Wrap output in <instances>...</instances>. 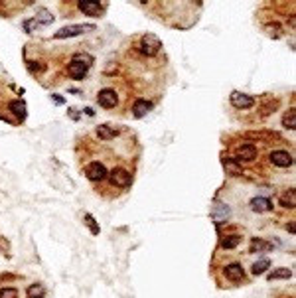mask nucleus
I'll return each mask as SVG.
<instances>
[{"mask_svg":"<svg viewBox=\"0 0 296 298\" xmlns=\"http://www.w3.org/2000/svg\"><path fill=\"white\" fill-rule=\"evenodd\" d=\"M89 65H91V57L89 55H75L71 61H69V65H67V73L73 77V79H83L87 73H89Z\"/></svg>","mask_w":296,"mask_h":298,"instance_id":"nucleus-1","label":"nucleus"},{"mask_svg":"<svg viewBox=\"0 0 296 298\" xmlns=\"http://www.w3.org/2000/svg\"><path fill=\"white\" fill-rule=\"evenodd\" d=\"M95 26L93 24H73V26H63L61 30L55 32V40H65V38H73V36H81L85 32H93Z\"/></svg>","mask_w":296,"mask_h":298,"instance_id":"nucleus-2","label":"nucleus"},{"mask_svg":"<svg viewBox=\"0 0 296 298\" xmlns=\"http://www.w3.org/2000/svg\"><path fill=\"white\" fill-rule=\"evenodd\" d=\"M160 48H162V42H160L154 34L142 36V40H140V51H142L144 55H156V53L160 51Z\"/></svg>","mask_w":296,"mask_h":298,"instance_id":"nucleus-3","label":"nucleus"},{"mask_svg":"<svg viewBox=\"0 0 296 298\" xmlns=\"http://www.w3.org/2000/svg\"><path fill=\"white\" fill-rule=\"evenodd\" d=\"M229 101H231V105L235 109H251V107H255V99L251 95H247V93H241V91H233L229 95Z\"/></svg>","mask_w":296,"mask_h":298,"instance_id":"nucleus-4","label":"nucleus"},{"mask_svg":"<svg viewBox=\"0 0 296 298\" xmlns=\"http://www.w3.org/2000/svg\"><path fill=\"white\" fill-rule=\"evenodd\" d=\"M85 174L91 182H101L107 178V168L103 162H91L87 168H85Z\"/></svg>","mask_w":296,"mask_h":298,"instance_id":"nucleus-5","label":"nucleus"},{"mask_svg":"<svg viewBox=\"0 0 296 298\" xmlns=\"http://www.w3.org/2000/svg\"><path fill=\"white\" fill-rule=\"evenodd\" d=\"M97 101H99V105L103 109H113V107H117L119 97H117V93L113 89H101L97 93Z\"/></svg>","mask_w":296,"mask_h":298,"instance_id":"nucleus-6","label":"nucleus"},{"mask_svg":"<svg viewBox=\"0 0 296 298\" xmlns=\"http://www.w3.org/2000/svg\"><path fill=\"white\" fill-rule=\"evenodd\" d=\"M130 174L124 170V168H113L111 172V182L117 186V188H128L130 186Z\"/></svg>","mask_w":296,"mask_h":298,"instance_id":"nucleus-7","label":"nucleus"},{"mask_svg":"<svg viewBox=\"0 0 296 298\" xmlns=\"http://www.w3.org/2000/svg\"><path fill=\"white\" fill-rule=\"evenodd\" d=\"M79 10L87 16H99L103 12V6L99 0H79Z\"/></svg>","mask_w":296,"mask_h":298,"instance_id":"nucleus-8","label":"nucleus"},{"mask_svg":"<svg viewBox=\"0 0 296 298\" xmlns=\"http://www.w3.org/2000/svg\"><path fill=\"white\" fill-rule=\"evenodd\" d=\"M235 154H237L239 164H241V162H251V160L257 158V146H253V144H241V146L237 148Z\"/></svg>","mask_w":296,"mask_h":298,"instance_id":"nucleus-9","label":"nucleus"},{"mask_svg":"<svg viewBox=\"0 0 296 298\" xmlns=\"http://www.w3.org/2000/svg\"><path fill=\"white\" fill-rule=\"evenodd\" d=\"M269 160H271L274 166H278V168H288V166H292V156H290L286 150H274V152H271Z\"/></svg>","mask_w":296,"mask_h":298,"instance_id":"nucleus-10","label":"nucleus"},{"mask_svg":"<svg viewBox=\"0 0 296 298\" xmlns=\"http://www.w3.org/2000/svg\"><path fill=\"white\" fill-rule=\"evenodd\" d=\"M152 101H148V99H136L134 103H132V115L136 117V119H140V117H144L146 113H150L152 111Z\"/></svg>","mask_w":296,"mask_h":298,"instance_id":"nucleus-11","label":"nucleus"},{"mask_svg":"<svg viewBox=\"0 0 296 298\" xmlns=\"http://www.w3.org/2000/svg\"><path fill=\"white\" fill-rule=\"evenodd\" d=\"M223 273H225V278H229V280H233V282H239V280L245 278V271H243V267H241L239 263L227 265Z\"/></svg>","mask_w":296,"mask_h":298,"instance_id":"nucleus-12","label":"nucleus"},{"mask_svg":"<svg viewBox=\"0 0 296 298\" xmlns=\"http://www.w3.org/2000/svg\"><path fill=\"white\" fill-rule=\"evenodd\" d=\"M251 207H253V211L265 213V211H271V209H272V203H271V199H269V198H261V196H257V198H253V199H251Z\"/></svg>","mask_w":296,"mask_h":298,"instance_id":"nucleus-13","label":"nucleus"},{"mask_svg":"<svg viewBox=\"0 0 296 298\" xmlns=\"http://www.w3.org/2000/svg\"><path fill=\"white\" fill-rule=\"evenodd\" d=\"M229 205H225V203H215L213 205V209H211V217L215 219V221H223V219H227L229 217Z\"/></svg>","mask_w":296,"mask_h":298,"instance_id":"nucleus-14","label":"nucleus"},{"mask_svg":"<svg viewBox=\"0 0 296 298\" xmlns=\"http://www.w3.org/2000/svg\"><path fill=\"white\" fill-rule=\"evenodd\" d=\"M223 168H225V172L231 174V176H241V174H243L241 164H239L237 160H233V158H223Z\"/></svg>","mask_w":296,"mask_h":298,"instance_id":"nucleus-15","label":"nucleus"},{"mask_svg":"<svg viewBox=\"0 0 296 298\" xmlns=\"http://www.w3.org/2000/svg\"><path fill=\"white\" fill-rule=\"evenodd\" d=\"M97 136L101 140H113L117 136V130L113 126H109V124H99L97 126Z\"/></svg>","mask_w":296,"mask_h":298,"instance_id":"nucleus-16","label":"nucleus"},{"mask_svg":"<svg viewBox=\"0 0 296 298\" xmlns=\"http://www.w3.org/2000/svg\"><path fill=\"white\" fill-rule=\"evenodd\" d=\"M26 294H28V298H44V296H46V288H44L40 282H36V284H30V286H28Z\"/></svg>","mask_w":296,"mask_h":298,"instance_id":"nucleus-17","label":"nucleus"},{"mask_svg":"<svg viewBox=\"0 0 296 298\" xmlns=\"http://www.w3.org/2000/svg\"><path fill=\"white\" fill-rule=\"evenodd\" d=\"M10 111H12L20 121L26 119V105H24V101H12V103H10Z\"/></svg>","mask_w":296,"mask_h":298,"instance_id":"nucleus-18","label":"nucleus"},{"mask_svg":"<svg viewBox=\"0 0 296 298\" xmlns=\"http://www.w3.org/2000/svg\"><path fill=\"white\" fill-rule=\"evenodd\" d=\"M280 205L282 207H294L296 205V196H294V190H288L280 196Z\"/></svg>","mask_w":296,"mask_h":298,"instance_id":"nucleus-19","label":"nucleus"},{"mask_svg":"<svg viewBox=\"0 0 296 298\" xmlns=\"http://www.w3.org/2000/svg\"><path fill=\"white\" fill-rule=\"evenodd\" d=\"M282 124H284L288 130H294V128H296V111H294V109H290V111L282 117Z\"/></svg>","mask_w":296,"mask_h":298,"instance_id":"nucleus-20","label":"nucleus"},{"mask_svg":"<svg viewBox=\"0 0 296 298\" xmlns=\"http://www.w3.org/2000/svg\"><path fill=\"white\" fill-rule=\"evenodd\" d=\"M271 267V259H259L255 265H253V269H251V273L257 276V274H263L267 269Z\"/></svg>","mask_w":296,"mask_h":298,"instance_id":"nucleus-21","label":"nucleus"},{"mask_svg":"<svg viewBox=\"0 0 296 298\" xmlns=\"http://www.w3.org/2000/svg\"><path fill=\"white\" fill-rule=\"evenodd\" d=\"M239 243H241L239 235H227V237H223V241H221V247L223 249H235Z\"/></svg>","mask_w":296,"mask_h":298,"instance_id":"nucleus-22","label":"nucleus"},{"mask_svg":"<svg viewBox=\"0 0 296 298\" xmlns=\"http://www.w3.org/2000/svg\"><path fill=\"white\" fill-rule=\"evenodd\" d=\"M36 20H40V22H38L40 26H48V24L53 22V16H51L46 8H42V10H38V18H36Z\"/></svg>","mask_w":296,"mask_h":298,"instance_id":"nucleus-23","label":"nucleus"},{"mask_svg":"<svg viewBox=\"0 0 296 298\" xmlns=\"http://www.w3.org/2000/svg\"><path fill=\"white\" fill-rule=\"evenodd\" d=\"M292 276V271L290 269H276L274 273L269 274V280H276V278H290Z\"/></svg>","mask_w":296,"mask_h":298,"instance_id":"nucleus-24","label":"nucleus"},{"mask_svg":"<svg viewBox=\"0 0 296 298\" xmlns=\"http://www.w3.org/2000/svg\"><path fill=\"white\" fill-rule=\"evenodd\" d=\"M0 298H18V290L14 286L0 288Z\"/></svg>","mask_w":296,"mask_h":298,"instance_id":"nucleus-25","label":"nucleus"},{"mask_svg":"<svg viewBox=\"0 0 296 298\" xmlns=\"http://www.w3.org/2000/svg\"><path fill=\"white\" fill-rule=\"evenodd\" d=\"M251 249H253V251H265V249H271V245L265 243L263 239H253V241H251Z\"/></svg>","mask_w":296,"mask_h":298,"instance_id":"nucleus-26","label":"nucleus"},{"mask_svg":"<svg viewBox=\"0 0 296 298\" xmlns=\"http://www.w3.org/2000/svg\"><path fill=\"white\" fill-rule=\"evenodd\" d=\"M85 221L89 223V229H91V233H93V235H99V225H97V221L93 219V215L85 213Z\"/></svg>","mask_w":296,"mask_h":298,"instance_id":"nucleus-27","label":"nucleus"},{"mask_svg":"<svg viewBox=\"0 0 296 298\" xmlns=\"http://www.w3.org/2000/svg\"><path fill=\"white\" fill-rule=\"evenodd\" d=\"M267 32L271 34V38H280L282 36V30L278 24H267Z\"/></svg>","mask_w":296,"mask_h":298,"instance_id":"nucleus-28","label":"nucleus"},{"mask_svg":"<svg viewBox=\"0 0 296 298\" xmlns=\"http://www.w3.org/2000/svg\"><path fill=\"white\" fill-rule=\"evenodd\" d=\"M38 28H40V24H38V20H36V18H32V20H26V22H24V30H26V32H30V34H32L34 30H38Z\"/></svg>","mask_w":296,"mask_h":298,"instance_id":"nucleus-29","label":"nucleus"},{"mask_svg":"<svg viewBox=\"0 0 296 298\" xmlns=\"http://www.w3.org/2000/svg\"><path fill=\"white\" fill-rule=\"evenodd\" d=\"M30 65V71H42L44 67H42V63H28Z\"/></svg>","mask_w":296,"mask_h":298,"instance_id":"nucleus-30","label":"nucleus"},{"mask_svg":"<svg viewBox=\"0 0 296 298\" xmlns=\"http://www.w3.org/2000/svg\"><path fill=\"white\" fill-rule=\"evenodd\" d=\"M51 99L55 101V105H63V103H65V101H63V97H59V95H53Z\"/></svg>","mask_w":296,"mask_h":298,"instance_id":"nucleus-31","label":"nucleus"},{"mask_svg":"<svg viewBox=\"0 0 296 298\" xmlns=\"http://www.w3.org/2000/svg\"><path fill=\"white\" fill-rule=\"evenodd\" d=\"M286 229H288L290 233H294V223H288V225H286Z\"/></svg>","mask_w":296,"mask_h":298,"instance_id":"nucleus-32","label":"nucleus"}]
</instances>
